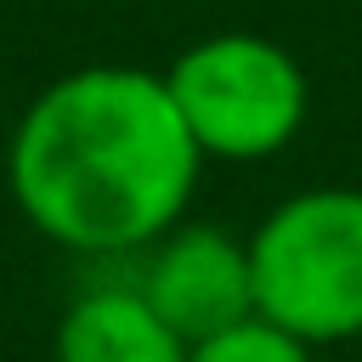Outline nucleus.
Segmentation results:
<instances>
[{
    "instance_id": "nucleus-4",
    "label": "nucleus",
    "mask_w": 362,
    "mask_h": 362,
    "mask_svg": "<svg viewBox=\"0 0 362 362\" xmlns=\"http://www.w3.org/2000/svg\"><path fill=\"white\" fill-rule=\"evenodd\" d=\"M153 260L141 272L147 305L192 345L204 334H221L243 317H255V272L249 243H238L221 226H170L158 243H147Z\"/></svg>"
},
{
    "instance_id": "nucleus-5",
    "label": "nucleus",
    "mask_w": 362,
    "mask_h": 362,
    "mask_svg": "<svg viewBox=\"0 0 362 362\" xmlns=\"http://www.w3.org/2000/svg\"><path fill=\"white\" fill-rule=\"evenodd\" d=\"M57 362H187V339L136 283L85 288L57 322Z\"/></svg>"
},
{
    "instance_id": "nucleus-3",
    "label": "nucleus",
    "mask_w": 362,
    "mask_h": 362,
    "mask_svg": "<svg viewBox=\"0 0 362 362\" xmlns=\"http://www.w3.org/2000/svg\"><path fill=\"white\" fill-rule=\"evenodd\" d=\"M164 85L198 153L232 158V164L283 153L300 136L305 102H311L305 68L277 40L243 34V28L187 45L164 68Z\"/></svg>"
},
{
    "instance_id": "nucleus-6",
    "label": "nucleus",
    "mask_w": 362,
    "mask_h": 362,
    "mask_svg": "<svg viewBox=\"0 0 362 362\" xmlns=\"http://www.w3.org/2000/svg\"><path fill=\"white\" fill-rule=\"evenodd\" d=\"M187 362H311V345L283 334L266 317H243L221 334H204L187 345Z\"/></svg>"
},
{
    "instance_id": "nucleus-1",
    "label": "nucleus",
    "mask_w": 362,
    "mask_h": 362,
    "mask_svg": "<svg viewBox=\"0 0 362 362\" xmlns=\"http://www.w3.org/2000/svg\"><path fill=\"white\" fill-rule=\"evenodd\" d=\"M198 170L204 153L164 74L124 62H90L51 79L23 107L6 153L23 221L79 255L158 243L181 221Z\"/></svg>"
},
{
    "instance_id": "nucleus-2",
    "label": "nucleus",
    "mask_w": 362,
    "mask_h": 362,
    "mask_svg": "<svg viewBox=\"0 0 362 362\" xmlns=\"http://www.w3.org/2000/svg\"><path fill=\"white\" fill-rule=\"evenodd\" d=\"M255 317L317 345L362 334V192L311 187L283 198L249 238Z\"/></svg>"
}]
</instances>
